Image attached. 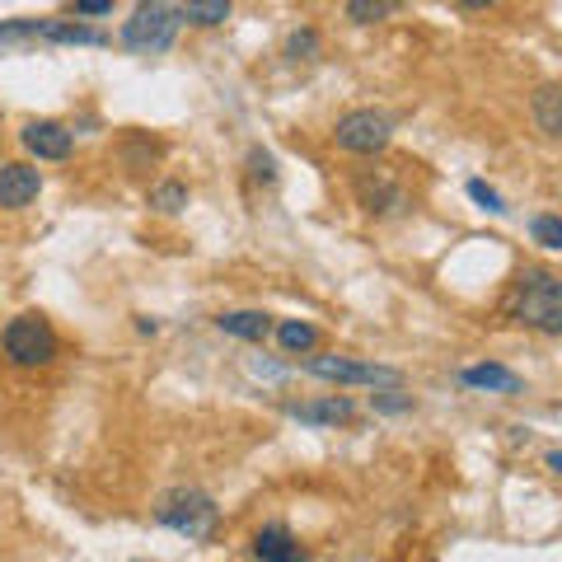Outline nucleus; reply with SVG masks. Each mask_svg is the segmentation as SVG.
Masks as SVG:
<instances>
[{"label": "nucleus", "mask_w": 562, "mask_h": 562, "mask_svg": "<svg viewBox=\"0 0 562 562\" xmlns=\"http://www.w3.org/2000/svg\"><path fill=\"white\" fill-rule=\"evenodd\" d=\"M502 310L525 328L562 338V277L549 268H520Z\"/></svg>", "instance_id": "nucleus-1"}, {"label": "nucleus", "mask_w": 562, "mask_h": 562, "mask_svg": "<svg viewBox=\"0 0 562 562\" xmlns=\"http://www.w3.org/2000/svg\"><path fill=\"white\" fill-rule=\"evenodd\" d=\"M155 520L173 535L206 543L221 530V506L211 502L202 487H169V492H160V502H155Z\"/></svg>", "instance_id": "nucleus-2"}, {"label": "nucleus", "mask_w": 562, "mask_h": 562, "mask_svg": "<svg viewBox=\"0 0 562 562\" xmlns=\"http://www.w3.org/2000/svg\"><path fill=\"white\" fill-rule=\"evenodd\" d=\"M0 47H109V33L80 20H5Z\"/></svg>", "instance_id": "nucleus-3"}, {"label": "nucleus", "mask_w": 562, "mask_h": 562, "mask_svg": "<svg viewBox=\"0 0 562 562\" xmlns=\"http://www.w3.org/2000/svg\"><path fill=\"white\" fill-rule=\"evenodd\" d=\"M0 351H5L10 366H24V371H38V366L57 361V328H52L43 314H14V319L0 328Z\"/></svg>", "instance_id": "nucleus-4"}, {"label": "nucleus", "mask_w": 562, "mask_h": 562, "mask_svg": "<svg viewBox=\"0 0 562 562\" xmlns=\"http://www.w3.org/2000/svg\"><path fill=\"white\" fill-rule=\"evenodd\" d=\"M183 29V10L179 5H165V0H155V5H136L132 20L122 24V47L127 52H165L173 38H179Z\"/></svg>", "instance_id": "nucleus-5"}, {"label": "nucleus", "mask_w": 562, "mask_h": 562, "mask_svg": "<svg viewBox=\"0 0 562 562\" xmlns=\"http://www.w3.org/2000/svg\"><path fill=\"white\" fill-rule=\"evenodd\" d=\"M333 140H338L342 150H351V155H380L394 140V122L384 113H375V109H351V113L338 117Z\"/></svg>", "instance_id": "nucleus-6"}, {"label": "nucleus", "mask_w": 562, "mask_h": 562, "mask_svg": "<svg viewBox=\"0 0 562 562\" xmlns=\"http://www.w3.org/2000/svg\"><path fill=\"white\" fill-rule=\"evenodd\" d=\"M305 371L310 375H319V380H333V384H394L403 380L394 366H380V361H357V357H310L305 361Z\"/></svg>", "instance_id": "nucleus-7"}, {"label": "nucleus", "mask_w": 562, "mask_h": 562, "mask_svg": "<svg viewBox=\"0 0 562 562\" xmlns=\"http://www.w3.org/2000/svg\"><path fill=\"white\" fill-rule=\"evenodd\" d=\"M351 192H357L361 211H371V216H394V211L408 206V188H403L390 169H361L357 179H351Z\"/></svg>", "instance_id": "nucleus-8"}, {"label": "nucleus", "mask_w": 562, "mask_h": 562, "mask_svg": "<svg viewBox=\"0 0 562 562\" xmlns=\"http://www.w3.org/2000/svg\"><path fill=\"white\" fill-rule=\"evenodd\" d=\"M20 140L29 155H38V160H66L70 150H76V132L66 127V122H52V117H33L20 127Z\"/></svg>", "instance_id": "nucleus-9"}, {"label": "nucleus", "mask_w": 562, "mask_h": 562, "mask_svg": "<svg viewBox=\"0 0 562 562\" xmlns=\"http://www.w3.org/2000/svg\"><path fill=\"white\" fill-rule=\"evenodd\" d=\"M38 192H43V173L33 165H20V160L0 165V206H5V211L29 206Z\"/></svg>", "instance_id": "nucleus-10"}, {"label": "nucleus", "mask_w": 562, "mask_h": 562, "mask_svg": "<svg viewBox=\"0 0 562 562\" xmlns=\"http://www.w3.org/2000/svg\"><path fill=\"white\" fill-rule=\"evenodd\" d=\"M254 558L258 562H310V549H301L286 525H262L254 535Z\"/></svg>", "instance_id": "nucleus-11"}, {"label": "nucleus", "mask_w": 562, "mask_h": 562, "mask_svg": "<svg viewBox=\"0 0 562 562\" xmlns=\"http://www.w3.org/2000/svg\"><path fill=\"white\" fill-rule=\"evenodd\" d=\"M295 422H305V427H338V422H351V398L342 394H328V398H314V403H291L286 408Z\"/></svg>", "instance_id": "nucleus-12"}, {"label": "nucleus", "mask_w": 562, "mask_h": 562, "mask_svg": "<svg viewBox=\"0 0 562 562\" xmlns=\"http://www.w3.org/2000/svg\"><path fill=\"white\" fill-rule=\"evenodd\" d=\"M460 380L469 384V390H487V394H516V390H520V375H516V371H506V366H497V361L464 366Z\"/></svg>", "instance_id": "nucleus-13"}, {"label": "nucleus", "mask_w": 562, "mask_h": 562, "mask_svg": "<svg viewBox=\"0 0 562 562\" xmlns=\"http://www.w3.org/2000/svg\"><path fill=\"white\" fill-rule=\"evenodd\" d=\"M530 113H535V127L543 136L562 140V85H539L535 99H530Z\"/></svg>", "instance_id": "nucleus-14"}, {"label": "nucleus", "mask_w": 562, "mask_h": 562, "mask_svg": "<svg viewBox=\"0 0 562 562\" xmlns=\"http://www.w3.org/2000/svg\"><path fill=\"white\" fill-rule=\"evenodd\" d=\"M221 333H231V338H244V342H262L272 333V314H262V310H231V314H221L216 319Z\"/></svg>", "instance_id": "nucleus-15"}, {"label": "nucleus", "mask_w": 562, "mask_h": 562, "mask_svg": "<svg viewBox=\"0 0 562 562\" xmlns=\"http://www.w3.org/2000/svg\"><path fill=\"white\" fill-rule=\"evenodd\" d=\"M277 342H281V351H291V357H305V351L319 347V328L305 324V319H281Z\"/></svg>", "instance_id": "nucleus-16"}, {"label": "nucleus", "mask_w": 562, "mask_h": 562, "mask_svg": "<svg viewBox=\"0 0 562 562\" xmlns=\"http://www.w3.org/2000/svg\"><path fill=\"white\" fill-rule=\"evenodd\" d=\"M183 10V24H225L231 20V0H188V5H179Z\"/></svg>", "instance_id": "nucleus-17"}, {"label": "nucleus", "mask_w": 562, "mask_h": 562, "mask_svg": "<svg viewBox=\"0 0 562 562\" xmlns=\"http://www.w3.org/2000/svg\"><path fill=\"white\" fill-rule=\"evenodd\" d=\"M150 206H155V211H165V216L183 211V206H188V183L169 179V183H160V188H150Z\"/></svg>", "instance_id": "nucleus-18"}, {"label": "nucleus", "mask_w": 562, "mask_h": 562, "mask_svg": "<svg viewBox=\"0 0 562 562\" xmlns=\"http://www.w3.org/2000/svg\"><path fill=\"white\" fill-rule=\"evenodd\" d=\"M286 57H291V61H314V57H319V33H314L310 24L295 29L291 38H286Z\"/></svg>", "instance_id": "nucleus-19"}, {"label": "nucleus", "mask_w": 562, "mask_h": 562, "mask_svg": "<svg viewBox=\"0 0 562 562\" xmlns=\"http://www.w3.org/2000/svg\"><path fill=\"white\" fill-rule=\"evenodd\" d=\"M530 235H535V244H543V249H562V216H535L530 221Z\"/></svg>", "instance_id": "nucleus-20"}, {"label": "nucleus", "mask_w": 562, "mask_h": 562, "mask_svg": "<svg viewBox=\"0 0 562 562\" xmlns=\"http://www.w3.org/2000/svg\"><path fill=\"white\" fill-rule=\"evenodd\" d=\"M394 10H398L394 0H351L347 5V14L357 24H375V20H384V14H394Z\"/></svg>", "instance_id": "nucleus-21"}, {"label": "nucleus", "mask_w": 562, "mask_h": 562, "mask_svg": "<svg viewBox=\"0 0 562 562\" xmlns=\"http://www.w3.org/2000/svg\"><path fill=\"white\" fill-rule=\"evenodd\" d=\"M469 198L479 202L483 211H492V216H506V202H502V192L492 188V183H483V179H469Z\"/></svg>", "instance_id": "nucleus-22"}, {"label": "nucleus", "mask_w": 562, "mask_h": 562, "mask_svg": "<svg viewBox=\"0 0 562 562\" xmlns=\"http://www.w3.org/2000/svg\"><path fill=\"white\" fill-rule=\"evenodd\" d=\"M371 408L384 413V417L408 413V408H413V394H398V390H390V394H371Z\"/></svg>", "instance_id": "nucleus-23"}, {"label": "nucleus", "mask_w": 562, "mask_h": 562, "mask_svg": "<svg viewBox=\"0 0 562 562\" xmlns=\"http://www.w3.org/2000/svg\"><path fill=\"white\" fill-rule=\"evenodd\" d=\"M99 14H113V0H76V20H99Z\"/></svg>", "instance_id": "nucleus-24"}, {"label": "nucleus", "mask_w": 562, "mask_h": 562, "mask_svg": "<svg viewBox=\"0 0 562 562\" xmlns=\"http://www.w3.org/2000/svg\"><path fill=\"white\" fill-rule=\"evenodd\" d=\"M249 165H254V179H262V183H272V179H277V169H272V155H268V150H254V155H249Z\"/></svg>", "instance_id": "nucleus-25"}, {"label": "nucleus", "mask_w": 562, "mask_h": 562, "mask_svg": "<svg viewBox=\"0 0 562 562\" xmlns=\"http://www.w3.org/2000/svg\"><path fill=\"white\" fill-rule=\"evenodd\" d=\"M549 469H553V473H562V450H553V454H549Z\"/></svg>", "instance_id": "nucleus-26"}, {"label": "nucleus", "mask_w": 562, "mask_h": 562, "mask_svg": "<svg viewBox=\"0 0 562 562\" xmlns=\"http://www.w3.org/2000/svg\"><path fill=\"white\" fill-rule=\"evenodd\" d=\"M132 562H150V558H132Z\"/></svg>", "instance_id": "nucleus-27"}]
</instances>
